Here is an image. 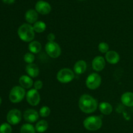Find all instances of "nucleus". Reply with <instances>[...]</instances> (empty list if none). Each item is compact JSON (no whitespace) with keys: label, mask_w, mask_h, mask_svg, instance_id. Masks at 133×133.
I'll return each instance as SVG.
<instances>
[{"label":"nucleus","mask_w":133,"mask_h":133,"mask_svg":"<svg viewBox=\"0 0 133 133\" xmlns=\"http://www.w3.org/2000/svg\"><path fill=\"white\" fill-rule=\"evenodd\" d=\"M101 83V77L99 74L96 72L92 73L86 80V86L88 89L92 90L96 89Z\"/></svg>","instance_id":"7"},{"label":"nucleus","mask_w":133,"mask_h":133,"mask_svg":"<svg viewBox=\"0 0 133 133\" xmlns=\"http://www.w3.org/2000/svg\"><path fill=\"white\" fill-rule=\"evenodd\" d=\"M26 99L30 105L32 106H37L40 102V95L36 89H31L26 93Z\"/></svg>","instance_id":"9"},{"label":"nucleus","mask_w":133,"mask_h":133,"mask_svg":"<svg viewBox=\"0 0 133 133\" xmlns=\"http://www.w3.org/2000/svg\"><path fill=\"white\" fill-rule=\"evenodd\" d=\"M75 78V74L71 69L64 68L61 69L57 74V79L61 83H67L71 82Z\"/></svg>","instance_id":"5"},{"label":"nucleus","mask_w":133,"mask_h":133,"mask_svg":"<svg viewBox=\"0 0 133 133\" xmlns=\"http://www.w3.org/2000/svg\"><path fill=\"white\" fill-rule=\"evenodd\" d=\"M34 87L36 89V90L41 89L43 87V83L41 80H36V82L34 83Z\"/></svg>","instance_id":"28"},{"label":"nucleus","mask_w":133,"mask_h":133,"mask_svg":"<svg viewBox=\"0 0 133 133\" xmlns=\"http://www.w3.org/2000/svg\"><path fill=\"white\" fill-rule=\"evenodd\" d=\"M18 35L19 39L23 42L30 43L35 39V31L29 23H23L18 29Z\"/></svg>","instance_id":"2"},{"label":"nucleus","mask_w":133,"mask_h":133,"mask_svg":"<svg viewBox=\"0 0 133 133\" xmlns=\"http://www.w3.org/2000/svg\"><path fill=\"white\" fill-rule=\"evenodd\" d=\"M3 1V3L6 4H9V5H10V4L14 3L15 0H2Z\"/></svg>","instance_id":"30"},{"label":"nucleus","mask_w":133,"mask_h":133,"mask_svg":"<svg viewBox=\"0 0 133 133\" xmlns=\"http://www.w3.org/2000/svg\"><path fill=\"white\" fill-rule=\"evenodd\" d=\"M105 59L108 63L114 65L119 62L120 57H119V55L118 54V52H116V51L110 50L106 53Z\"/></svg>","instance_id":"14"},{"label":"nucleus","mask_w":133,"mask_h":133,"mask_svg":"<svg viewBox=\"0 0 133 133\" xmlns=\"http://www.w3.org/2000/svg\"><path fill=\"white\" fill-rule=\"evenodd\" d=\"M25 70L28 76L32 77V78H36L40 73V69H39L38 66L36 64L34 63L28 64L26 66Z\"/></svg>","instance_id":"15"},{"label":"nucleus","mask_w":133,"mask_h":133,"mask_svg":"<svg viewBox=\"0 0 133 133\" xmlns=\"http://www.w3.org/2000/svg\"><path fill=\"white\" fill-rule=\"evenodd\" d=\"M105 60L102 56H96L92 61V68L97 72L101 71L105 66Z\"/></svg>","instance_id":"12"},{"label":"nucleus","mask_w":133,"mask_h":133,"mask_svg":"<svg viewBox=\"0 0 133 133\" xmlns=\"http://www.w3.org/2000/svg\"><path fill=\"white\" fill-rule=\"evenodd\" d=\"M1 102H2V99H1V96H0V105H1Z\"/></svg>","instance_id":"31"},{"label":"nucleus","mask_w":133,"mask_h":133,"mask_svg":"<svg viewBox=\"0 0 133 133\" xmlns=\"http://www.w3.org/2000/svg\"><path fill=\"white\" fill-rule=\"evenodd\" d=\"M122 102L128 107L133 106V93L127 91L124 93L121 97Z\"/></svg>","instance_id":"18"},{"label":"nucleus","mask_w":133,"mask_h":133,"mask_svg":"<svg viewBox=\"0 0 133 133\" xmlns=\"http://www.w3.org/2000/svg\"><path fill=\"white\" fill-rule=\"evenodd\" d=\"M36 129L30 123L23 124L20 129V133H35Z\"/></svg>","instance_id":"23"},{"label":"nucleus","mask_w":133,"mask_h":133,"mask_svg":"<svg viewBox=\"0 0 133 133\" xmlns=\"http://www.w3.org/2000/svg\"><path fill=\"white\" fill-rule=\"evenodd\" d=\"M51 113V109L47 106H44L42 107L39 111V115L42 117H46L49 116Z\"/></svg>","instance_id":"25"},{"label":"nucleus","mask_w":133,"mask_h":133,"mask_svg":"<svg viewBox=\"0 0 133 133\" xmlns=\"http://www.w3.org/2000/svg\"><path fill=\"white\" fill-rule=\"evenodd\" d=\"M23 118L29 123H35L38 119L39 113L34 109H27L23 113Z\"/></svg>","instance_id":"11"},{"label":"nucleus","mask_w":133,"mask_h":133,"mask_svg":"<svg viewBox=\"0 0 133 133\" xmlns=\"http://www.w3.org/2000/svg\"><path fill=\"white\" fill-rule=\"evenodd\" d=\"M47 39H48V42H54V40H55V35L53 33H50L48 34Z\"/></svg>","instance_id":"29"},{"label":"nucleus","mask_w":133,"mask_h":133,"mask_svg":"<svg viewBox=\"0 0 133 133\" xmlns=\"http://www.w3.org/2000/svg\"><path fill=\"white\" fill-rule=\"evenodd\" d=\"M29 50L32 53H38L41 51L42 45L38 41L32 40L29 44Z\"/></svg>","instance_id":"20"},{"label":"nucleus","mask_w":133,"mask_h":133,"mask_svg":"<svg viewBox=\"0 0 133 133\" xmlns=\"http://www.w3.org/2000/svg\"><path fill=\"white\" fill-rule=\"evenodd\" d=\"M45 51L49 57L57 58L61 54V48L58 43L55 42H48L45 46Z\"/></svg>","instance_id":"6"},{"label":"nucleus","mask_w":133,"mask_h":133,"mask_svg":"<svg viewBox=\"0 0 133 133\" xmlns=\"http://www.w3.org/2000/svg\"><path fill=\"white\" fill-rule=\"evenodd\" d=\"M99 109L104 115H110L113 110L112 105L107 102H102L100 103L99 104Z\"/></svg>","instance_id":"19"},{"label":"nucleus","mask_w":133,"mask_h":133,"mask_svg":"<svg viewBox=\"0 0 133 133\" xmlns=\"http://www.w3.org/2000/svg\"><path fill=\"white\" fill-rule=\"evenodd\" d=\"M48 128V123L45 120H40L36 124L35 129L38 132H44Z\"/></svg>","instance_id":"21"},{"label":"nucleus","mask_w":133,"mask_h":133,"mask_svg":"<svg viewBox=\"0 0 133 133\" xmlns=\"http://www.w3.org/2000/svg\"><path fill=\"white\" fill-rule=\"evenodd\" d=\"M98 103L97 100L87 94L83 95L79 100V107L81 110L85 113H91L97 110Z\"/></svg>","instance_id":"1"},{"label":"nucleus","mask_w":133,"mask_h":133,"mask_svg":"<svg viewBox=\"0 0 133 133\" xmlns=\"http://www.w3.org/2000/svg\"><path fill=\"white\" fill-rule=\"evenodd\" d=\"M87 63L84 60H79L75 63L74 66V71L76 74H81L87 70Z\"/></svg>","instance_id":"16"},{"label":"nucleus","mask_w":133,"mask_h":133,"mask_svg":"<svg viewBox=\"0 0 133 133\" xmlns=\"http://www.w3.org/2000/svg\"><path fill=\"white\" fill-rule=\"evenodd\" d=\"M25 96V91L23 87L16 86L11 89L9 93V100L12 103H18L22 101Z\"/></svg>","instance_id":"4"},{"label":"nucleus","mask_w":133,"mask_h":133,"mask_svg":"<svg viewBox=\"0 0 133 133\" xmlns=\"http://www.w3.org/2000/svg\"><path fill=\"white\" fill-rule=\"evenodd\" d=\"M25 18L28 23H35L38 18V13L35 9H29L25 14Z\"/></svg>","instance_id":"13"},{"label":"nucleus","mask_w":133,"mask_h":133,"mask_svg":"<svg viewBox=\"0 0 133 133\" xmlns=\"http://www.w3.org/2000/svg\"><path fill=\"white\" fill-rule=\"evenodd\" d=\"M32 27H33L35 32L40 33L44 32L45 30V29H46V24L44 22H42V21H37V22H36L34 23Z\"/></svg>","instance_id":"22"},{"label":"nucleus","mask_w":133,"mask_h":133,"mask_svg":"<svg viewBox=\"0 0 133 133\" xmlns=\"http://www.w3.org/2000/svg\"><path fill=\"white\" fill-rule=\"evenodd\" d=\"M23 59H24L25 62L27 63L28 64L32 63L35 59V57L34 54L31 52H28V53H25L23 56Z\"/></svg>","instance_id":"26"},{"label":"nucleus","mask_w":133,"mask_h":133,"mask_svg":"<svg viewBox=\"0 0 133 133\" xmlns=\"http://www.w3.org/2000/svg\"><path fill=\"white\" fill-rule=\"evenodd\" d=\"M35 10L38 13L42 15H46L50 13L51 10V6L48 2L43 0H40L37 1L35 5Z\"/></svg>","instance_id":"10"},{"label":"nucleus","mask_w":133,"mask_h":133,"mask_svg":"<svg viewBox=\"0 0 133 133\" xmlns=\"http://www.w3.org/2000/svg\"><path fill=\"white\" fill-rule=\"evenodd\" d=\"M12 129L9 123H3L0 125V133H12Z\"/></svg>","instance_id":"24"},{"label":"nucleus","mask_w":133,"mask_h":133,"mask_svg":"<svg viewBox=\"0 0 133 133\" xmlns=\"http://www.w3.org/2000/svg\"><path fill=\"white\" fill-rule=\"evenodd\" d=\"M19 83L20 86L24 89H29L34 85L32 78L27 75H22L19 79Z\"/></svg>","instance_id":"17"},{"label":"nucleus","mask_w":133,"mask_h":133,"mask_svg":"<svg viewBox=\"0 0 133 133\" xmlns=\"http://www.w3.org/2000/svg\"><path fill=\"white\" fill-rule=\"evenodd\" d=\"M103 124L102 119L97 116H92L87 117L84 120L83 125L84 128L90 131H96L101 127Z\"/></svg>","instance_id":"3"},{"label":"nucleus","mask_w":133,"mask_h":133,"mask_svg":"<svg viewBox=\"0 0 133 133\" xmlns=\"http://www.w3.org/2000/svg\"><path fill=\"white\" fill-rule=\"evenodd\" d=\"M98 49L101 53H106L107 52L109 51V44L107 43L102 42V43H99V44L98 45Z\"/></svg>","instance_id":"27"},{"label":"nucleus","mask_w":133,"mask_h":133,"mask_svg":"<svg viewBox=\"0 0 133 133\" xmlns=\"http://www.w3.org/2000/svg\"><path fill=\"white\" fill-rule=\"evenodd\" d=\"M6 120L10 125H17L22 120V112L18 109L10 110L6 115Z\"/></svg>","instance_id":"8"},{"label":"nucleus","mask_w":133,"mask_h":133,"mask_svg":"<svg viewBox=\"0 0 133 133\" xmlns=\"http://www.w3.org/2000/svg\"><path fill=\"white\" fill-rule=\"evenodd\" d=\"M79 1H84V0H79Z\"/></svg>","instance_id":"32"}]
</instances>
